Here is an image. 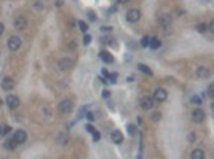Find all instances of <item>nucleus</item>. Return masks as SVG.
<instances>
[{"mask_svg":"<svg viewBox=\"0 0 214 159\" xmlns=\"http://www.w3.org/2000/svg\"><path fill=\"white\" fill-rule=\"evenodd\" d=\"M141 19V11L138 8H133L126 11V21L128 22H138Z\"/></svg>","mask_w":214,"mask_h":159,"instance_id":"obj_1","label":"nucleus"},{"mask_svg":"<svg viewBox=\"0 0 214 159\" xmlns=\"http://www.w3.org/2000/svg\"><path fill=\"white\" fill-rule=\"evenodd\" d=\"M168 99V92H166V89H163V88H157L155 91H153V100L155 102H165Z\"/></svg>","mask_w":214,"mask_h":159,"instance_id":"obj_2","label":"nucleus"},{"mask_svg":"<svg viewBox=\"0 0 214 159\" xmlns=\"http://www.w3.org/2000/svg\"><path fill=\"white\" fill-rule=\"evenodd\" d=\"M139 103H141V108H144V110H150V108L153 107L155 100H153V97L142 96V97H141V100H139Z\"/></svg>","mask_w":214,"mask_h":159,"instance_id":"obj_3","label":"nucleus"},{"mask_svg":"<svg viewBox=\"0 0 214 159\" xmlns=\"http://www.w3.org/2000/svg\"><path fill=\"white\" fill-rule=\"evenodd\" d=\"M158 22L166 32H169V27H171V16L169 15H160L158 16Z\"/></svg>","mask_w":214,"mask_h":159,"instance_id":"obj_4","label":"nucleus"},{"mask_svg":"<svg viewBox=\"0 0 214 159\" xmlns=\"http://www.w3.org/2000/svg\"><path fill=\"white\" fill-rule=\"evenodd\" d=\"M72 110H74V103H72V100L66 99V100H62V102L59 103V111H61V113H71Z\"/></svg>","mask_w":214,"mask_h":159,"instance_id":"obj_5","label":"nucleus"},{"mask_svg":"<svg viewBox=\"0 0 214 159\" xmlns=\"http://www.w3.org/2000/svg\"><path fill=\"white\" fill-rule=\"evenodd\" d=\"M8 48L11 49V51H18L19 48H21V38L19 37H10V40H8Z\"/></svg>","mask_w":214,"mask_h":159,"instance_id":"obj_6","label":"nucleus"},{"mask_svg":"<svg viewBox=\"0 0 214 159\" xmlns=\"http://www.w3.org/2000/svg\"><path fill=\"white\" fill-rule=\"evenodd\" d=\"M205 111L202 110V108H195L193 111H192V119H193V121L195 123H202L203 121V119H205Z\"/></svg>","mask_w":214,"mask_h":159,"instance_id":"obj_7","label":"nucleus"},{"mask_svg":"<svg viewBox=\"0 0 214 159\" xmlns=\"http://www.w3.org/2000/svg\"><path fill=\"white\" fill-rule=\"evenodd\" d=\"M13 139H15V142L18 143V145H21V143H24L26 140H27V134H26L24 130H16L15 132V135H13Z\"/></svg>","mask_w":214,"mask_h":159,"instance_id":"obj_8","label":"nucleus"},{"mask_svg":"<svg viewBox=\"0 0 214 159\" xmlns=\"http://www.w3.org/2000/svg\"><path fill=\"white\" fill-rule=\"evenodd\" d=\"M26 25H27V19H26V16H18L15 19V27L16 29L22 30V29H26Z\"/></svg>","mask_w":214,"mask_h":159,"instance_id":"obj_9","label":"nucleus"},{"mask_svg":"<svg viewBox=\"0 0 214 159\" xmlns=\"http://www.w3.org/2000/svg\"><path fill=\"white\" fill-rule=\"evenodd\" d=\"M5 102H7V105H8L10 108H16L18 105H19V99H18L16 96H11V94L7 96V100H5Z\"/></svg>","mask_w":214,"mask_h":159,"instance_id":"obj_10","label":"nucleus"},{"mask_svg":"<svg viewBox=\"0 0 214 159\" xmlns=\"http://www.w3.org/2000/svg\"><path fill=\"white\" fill-rule=\"evenodd\" d=\"M209 67H205V65H200V67H197V76L200 78H208L209 76Z\"/></svg>","mask_w":214,"mask_h":159,"instance_id":"obj_11","label":"nucleus"},{"mask_svg":"<svg viewBox=\"0 0 214 159\" xmlns=\"http://www.w3.org/2000/svg\"><path fill=\"white\" fill-rule=\"evenodd\" d=\"M99 57H101V61L105 62V64H112V62H114V56L110 54L109 51H101V52H99Z\"/></svg>","mask_w":214,"mask_h":159,"instance_id":"obj_12","label":"nucleus"},{"mask_svg":"<svg viewBox=\"0 0 214 159\" xmlns=\"http://www.w3.org/2000/svg\"><path fill=\"white\" fill-rule=\"evenodd\" d=\"M0 86H2V89H3V91H11L13 88H15V81H13L11 78H5Z\"/></svg>","mask_w":214,"mask_h":159,"instance_id":"obj_13","label":"nucleus"},{"mask_svg":"<svg viewBox=\"0 0 214 159\" xmlns=\"http://www.w3.org/2000/svg\"><path fill=\"white\" fill-rule=\"evenodd\" d=\"M110 137H112V142L117 143V145H120V143L123 142V134L120 130H112V135Z\"/></svg>","mask_w":214,"mask_h":159,"instance_id":"obj_14","label":"nucleus"},{"mask_svg":"<svg viewBox=\"0 0 214 159\" xmlns=\"http://www.w3.org/2000/svg\"><path fill=\"white\" fill-rule=\"evenodd\" d=\"M190 159H205V151L200 150V148L193 150L192 154H190Z\"/></svg>","mask_w":214,"mask_h":159,"instance_id":"obj_15","label":"nucleus"},{"mask_svg":"<svg viewBox=\"0 0 214 159\" xmlns=\"http://www.w3.org/2000/svg\"><path fill=\"white\" fill-rule=\"evenodd\" d=\"M59 67H61V70H69V69L72 67V61H69V59H62V61L59 62Z\"/></svg>","mask_w":214,"mask_h":159,"instance_id":"obj_16","label":"nucleus"},{"mask_svg":"<svg viewBox=\"0 0 214 159\" xmlns=\"http://www.w3.org/2000/svg\"><path fill=\"white\" fill-rule=\"evenodd\" d=\"M160 46H162V42H160L158 38H150V43H149V48H152V49H158Z\"/></svg>","mask_w":214,"mask_h":159,"instance_id":"obj_17","label":"nucleus"},{"mask_svg":"<svg viewBox=\"0 0 214 159\" xmlns=\"http://www.w3.org/2000/svg\"><path fill=\"white\" fill-rule=\"evenodd\" d=\"M138 69L142 72V73H145V75H149V76H152V70L149 69V67H147V65L145 64H139L138 65Z\"/></svg>","mask_w":214,"mask_h":159,"instance_id":"obj_18","label":"nucleus"},{"mask_svg":"<svg viewBox=\"0 0 214 159\" xmlns=\"http://www.w3.org/2000/svg\"><path fill=\"white\" fill-rule=\"evenodd\" d=\"M16 145H18V143L15 142V139H8V140L5 142V148H7V150H13Z\"/></svg>","mask_w":214,"mask_h":159,"instance_id":"obj_19","label":"nucleus"},{"mask_svg":"<svg viewBox=\"0 0 214 159\" xmlns=\"http://www.w3.org/2000/svg\"><path fill=\"white\" fill-rule=\"evenodd\" d=\"M77 25H78V29L82 30L83 34H86V30H88V24H86L85 21H78V22H77Z\"/></svg>","mask_w":214,"mask_h":159,"instance_id":"obj_20","label":"nucleus"},{"mask_svg":"<svg viewBox=\"0 0 214 159\" xmlns=\"http://www.w3.org/2000/svg\"><path fill=\"white\" fill-rule=\"evenodd\" d=\"M190 102H192L193 105H202V103H203V99L200 97V96H192V97H190Z\"/></svg>","mask_w":214,"mask_h":159,"instance_id":"obj_21","label":"nucleus"},{"mask_svg":"<svg viewBox=\"0 0 214 159\" xmlns=\"http://www.w3.org/2000/svg\"><path fill=\"white\" fill-rule=\"evenodd\" d=\"M56 140H58L59 145H66V143H67V135H66V134H59L56 137Z\"/></svg>","mask_w":214,"mask_h":159,"instance_id":"obj_22","label":"nucleus"},{"mask_svg":"<svg viewBox=\"0 0 214 159\" xmlns=\"http://www.w3.org/2000/svg\"><path fill=\"white\" fill-rule=\"evenodd\" d=\"M197 32H200V34H203V32H206V29H208V25L205 24V22H200V24H197Z\"/></svg>","mask_w":214,"mask_h":159,"instance_id":"obj_23","label":"nucleus"},{"mask_svg":"<svg viewBox=\"0 0 214 159\" xmlns=\"http://www.w3.org/2000/svg\"><path fill=\"white\" fill-rule=\"evenodd\" d=\"M98 116H99V111H96V113H93V111H86V119H88V121H95Z\"/></svg>","mask_w":214,"mask_h":159,"instance_id":"obj_24","label":"nucleus"},{"mask_svg":"<svg viewBox=\"0 0 214 159\" xmlns=\"http://www.w3.org/2000/svg\"><path fill=\"white\" fill-rule=\"evenodd\" d=\"M35 10H42L43 7H45V2H42V0H35L34 2V5H32Z\"/></svg>","mask_w":214,"mask_h":159,"instance_id":"obj_25","label":"nucleus"},{"mask_svg":"<svg viewBox=\"0 0 214 159\" xmlns=\"http://www.w3.org/2000/svg\"><path fill=\"white\" fill-rule=\"evenodd\" d=\"M206 94L211 97V99H214V84H211L209 88H208V91H206Z\"/></svg>","mask_w":214,"mask_h":159,"instance_id":"obj_26","label":"nucleus"},{"mask_svg":"<svg viewBox=\"0 0 214 159\" xmlns=\"http://www.w3.org/2000/svg\"><path fill=\"white\" fill-rule=\"evenodd\" d=\"M149 43H150V38H149V37H142L141 45H142V46H149Z\"/></svg>","mask_w":214,"mask_h":159,"instance_id":"obj_27","label":"nucleus"},{"mask_svg":"<svg viewBox=\"0 0 214 159\" xmlns=\"http://www.w3.org/2000/svg\"><path fill=\"white\" fill-rule=\"evenodd\" d=\"M128 134L129 135H134L136 134V127L133 126V124H128Z\"/></svg>","mask_w":214,"mask_h":159,"instance_id":"obj_28","label":"nucleus"},{"mask_svg":"<svg viewBox=\"0 0 214 159\" xmlns=\"http://www.w3.org/2000/svg\"><path fill=\"white\" fill-rule=\"evenodd\" d=\"M88 19L90 21H96L98 18H96V13L95 11H88Z\"/></svg>","mask_w":214,"mask_h":159,"instance_id":"obj_29","label":"nucleus"},{"mask_svg":"<svg viewBox=\"0 0 214 159\" xmlns=\"http://www.w3.org/2000/svg\"><path fill=\"white\" fill-rule=\"evenodd\" d=\"M91 43V37L88 35V34H85V37H83V45H90Z\"/></svg>","mask_w":214,"mask_h":159,"instance_id":"obj_30","label":"nucleus"},{"mask_svg":"<svg viewBox=\"0 0 214 159\" xmlns=\"http://www.w3.org/2000/svg\"><path fill=\"white\" fill-rule=\"evenodd\" d=\"M117 76H118L117 73H110V75H109V81H110V83H115V81H117Z\"/></svg>","mask_w":214,"mask_h":159,"instance_id":"obj_31","label":"nucleus"},{"mask_svg":"<svg viewBox=\"0 0 214 159\" xmlns=\"http://www.w3.org/2000/svg\"><path fill=\"white\" fill-rule=\"evenodd\" d=\"M11 132V127L10 126H5L3 129H2V135H7V134H10Z\"/></svg>","mask_w":214,"mask_h":159,"instance_id":"obj_32","label":"nucleus"},{"mask_svg":"<svg viewBox=\"0 0 214 159\" xmlns=\"http://www.w3.org/2000/svg\"><path fill=\"white\" fill-rule=\"evenodd\" d=\"M102 97H104V99H109V97H110V91H109V89H104V91H102Z\"/></svg>","mask_w":214,"mask_h":159,"instance_id":"obj_33","label":"nucleus"},{"mask_svg":"<svg viewBox=\"0 0 214 159\" xmlns=\"http://www.w3.org/2000/svg\"><path fill=\"white\" fill-rule=\"evenodd\" d=\"M101 139V135H99V132L98 130H95V132H93V140H95V142H98Z\"/></svg>","mask_w":214,"mask_h":159,"instance_id":"obj_34","label":"nucleus"},{"mask_svg":"<svg viewBox=\"0 0 214 159\" xmlns=\"http://www.w3.org/2000/svg\"><path fill=\"white\" fill-rule=\"evenodd\" d=\"M85 129H86V130L90 132V134H93V132H95V130H96V129H95V127H93L91 124H86V126H85Z\"/></svg>","mask_w":214,"mask_h":159,"instance_id":"obj_35","label":"nucleus"},{"mask_svg":"<svg viewBox=\"0 0 214 159\" xmlns=\"http://www.w3.org/2000/svg\"><path fill=\"white\" fill-rule=\"evenodd\" d=\"M160 118H162V115H160V113H153V115H152V119H153V121H158Z\"/></svg>","mask_w":214,"mask_h":159,"instance_id":"obj_36","label":"nucleus"},{"mask_svg":"<svg viewBox=\"0 0 214 159\" xmlns=\"http://www.w3.org/2000/svg\"><path fill=\"white\" fill-rule=\"evenodd\" d=\"M208 27H209V30H211V32H214V19L209 22V25H208Z\"/></svg>","mask_w":214,"mask_h":159,"instance_id":"obj_37","label":"nucleus"},{"mask_svg":"<svg viewBox=\"0 0 214 159\" xmlns=\"http://www.w3.org/2000/svg\"><path fill=\"white\" fill-rule=\"evenodd\" d=\"M110 29H112V27H105V25H104V27H101L102 32H110Z\"/></svg>","mask_w":214,"mask_h":159,"instance_id":"obj_38","label":"nucleus"},{"mask_svg":"<svg viewBox=\"0 0 214 159\" xmlns=\"http://www.w3.org/2000/svg\"><path fill=\"white\" fill-rule=\"evenodd\" d=\"M62 2H64V0H55V5L61 7V5H62Z\"/></svg>","mask_w":214,"mask_h":159,"instance_id":"obj_39","label":"nucleus"},{"mask_svg":"<svg viewBox=\"0 0 214 159\" xmlns=\"http://www.w3.org/2000/svg\"><path fill=\"white\" fill-rule=\"evenodd\" d=\"M102 75H104V76H107V78H109V75H110V73H109V72H107L105 69H102Z\"/></svg>","mask_w":214,"mask_h":159,"instance_id":"obj_40","label":"nucleus"},{"mask_svg":"<svg viewBox=\"0 0 214 159\" xmlns=\"http://www.w3.org/2000/svg\"><path fill=\"white\" fill-rule=\"evenodd\" d=\"M3 30H5V27H3V24H2V22H0V35H2V34H3Z\"/></svg>","mask_w":214,"mask_h":159,"instance_id":"obj_41","label":"nucleus"},{"mask_svg":"<svg viewBox=\"0 0 214 159\" xmlns=\"http://www.w3.org/2000/svg\"><path fill=\"white\" fill-rule=\"evenodd\" d=\"M134 80H136V78L133 76V75H129V76H128V81H134Z\"/></svg>","mask_w":214,"mask_h":159,"instance_id":"obj_42","label":"nucleus"},{"mask_svg":"<svg viewBox=\"0 0 214 159\" xmlns=\"http://www.w3.org/2000/svg\"><path fill=\"white\" fill-rule=\"evenodd\" d=\"M117 2H118V3H128L129 0H117Z\"/></svg>","mask_w":214,"mask_h":159,"instance_id":"obj_43","label":"nucleus"},{"mask_svg":"<svg viewBox=\"0 0 214 159\" xmlns=\"http://www.w3.org/2000/svg\"><path fill=\"white\" fill-rule=\"evenodd\" d=\"M211 108H212V111H214V102H212V105H211Z\"/></svg>","mask_w":214,"mask_h":159,"instance_id":"obj_44","label":"nucleus"},{"mask_svg":"<svg viewBox=\"0 0 214 159\" xmlns=\"http://www.w3.org/2000/svg\"><path fill=\"white\" fill-rule=\"evenodd\" d=\"M0 135H2V127H0Z\"/></svg>","mask_w":214,"mask_h":159,"instance_id":"obj_45","label":"nucleus"}]
</instances>
